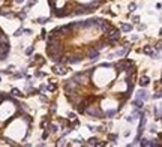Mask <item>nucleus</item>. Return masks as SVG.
Returning <instances> with one entry per match:
<instances>
[{"mask_svg": "<svg viewBox=\"0 0 162 147\" xmlns=\"http://www.w3.org/2000/svg\"><path fill=\"white\" fill-rule=\"evenodd\" d=\"M144 29H146V26H143V24L138 26V30H144Z\"/></svg>", "mask_w": 162, "mask_h": 147, "instance_id": "473e14b6", "label": "nucleus"}, {"mask_svg": "<svg viewBox=\"0 0 162 147\" xmlns=\"http://www.w3.org/2000/svg\"><path fill=\"white\" fill-rule=\"evenodd\" d=\"M143 104H144V102H143V101H140V99H135V101L132 102V105H134V108H135V110L143 108Z\"/></svg>", "mask_w": 162, "mask_h": 147, "instance_id": "4468645a", "label": "nucleus"}, {"mask_svg": "<svg viewBox=\"0 0 162 147\" xmlns=\"http://www.w3.org/2000/svg\"><path fill=\"white\" fill-rule=\"evenodd\" d=\"M56 113V105H51L50 107V114H54Z\"/></svg>", "mask_w": 162, "mask_h": 147, "instance_id": "bb28decb", "label": "nucleus"}, {"mask_svg": "<svg viewBox=\"0 0 162 147\" xmlns=\"http://www.w3.org/2000/svg\"><path fill=\"white\" fill-rule=\"evenodd\" d=\"M137 99H140V101L146 102L147 99H149V95H147V92H146V90H140V92L137 93Z\"/></svg>", "mask_w": 162, "mask_h": 147, "instance_id": "9d476101", "label": "nucleus"}, {"mask_svg": "<svg viewBox=\"0 0 162 147\" xmlns=\"http://www.w3.org/2000/svg\"><path fill=\"white\" fill-rule=\"evenodd\" d=\"M45 87H47V90H50V92H54L56 89H57V84L56 83H48V84H45Z\"/></svg>", "mask_w": 162, "mask_h": 147, "instance_id": "2eb2a0df", "label": "nucleus"}, {"mask_svg": "<svg viewBox=\"0 0 162 147\" xmlns=\"http://www.w3.org/2000/svg\"><path fill=\"white\" fill-rule=\"evenodd\" d=\"M53 71H54V74H59V75H65V74H68V68H66V65H62V63L56 65L54 68H53Z\"/></svg>", "mask_w": 162, "mask_h": 147, "instance_id": "39448f33", "label": "nucleus"}, {"mask_svg": "<svg viewBox=\"0 0 162 147\" xmlns=\"http://www.w3.org/2000/svg\"><path fill=\"white\" fill-rule=\"evenodd\" d=\"M48 3H50V6H51V9L56 8V2H54V0H48Z\"/></svg>", "mask_w": 162, "mask_h": 147, "instance_id": "c85d7f7f", "label": "nucleus"}, {"mask_svg": "<svg viewBox=\"0 0 162 147\" xmlns=\"http://www.w3.org/2000/svg\"><path fill=\"white\" fill-rule=\"evenodd\" d=\"M131 65V60H128V59H123V60H120V62H117V65H114L117 69H120V71H125L128 66Z\"/></svg>", "mask_w": 162, "mask_h": 147, "instance_id": "423d86ee", "label": "nucleus"}, {"mask_svg": "<svg viewBox=\"0 0 162 147\" xmlns=\"http://www.w3.org/2000/svg\"><path fill=\"white\" fill-rule=\"evenodd\" d=\"M120 29H122V32H131V30H132V24L122 23V24H120Z\"/></svg>", "mask_w": 162, "mask_h": 147, "instance_id": "ddd939ff", "label": "nucleus"}, {"mask_svg": "<svg viewBox=\"0 0 162 147\" xmlns=\"http://www.w3.org/2000/svg\"><path fill=\"white\" fill-rule=\"evenodd\" d=\"M33 50H35V47H29V48L26 50V54H27V56H30V54L33 53Z\"/></svg>", "mask_w": 162, "mask_h": 147, "instance_id": "393cba45", "label": "nucleus"}, {"mask_svg": "<svg viewBox=\"0 0 162 147\" xmlns=\"http://www.w3.org/2000/svg\"><path fill=\"white\" fill-rule=\"evenodd\" d=\"M41 101H42V102H48V98L44 96V95H41Z\"/></svg>", "mask_w": 162, "mask_h": 147, "instance_id": "7c9ffc66", "label": "nucleus"}, {"mask_svg": "<svg viewBox=\"0 0 162 147\" xmlns=\"http://www.w3.org/2000/svg\"><path fill=\"white\" fill-rule=\"evenodd\" d=\"M48 21H50V18H38V20H35V23H38V24H45Z\"/></svg>", "mask_w": 162, "mask_h": 147, "instance_id": "6ab92c4d", "label": "nucleus"}, {"mask_svg": "<svg viewBox=\"0 0 162 147\" xmlns=\"http://www.w3.org/2000/svg\"><path fill=\"white\" fill-rule=\"evenodd\" d=\"M140 144L141 146H144V147H153V146H159V143H155V141H152V140H147V138H140Z\"/></svg>", "mask_w": 162, "mask_h": 147, "instance_id": "6e6552de", "label": "nucleus"}, {"mask_svg": "<svg viewBox=\"0 0 162 147\" xmlns=\"http://www.w3.org/2000/svg\"><path fill=\"white\" fill-rule=\"evenodd\" d=\"M77 90H78V84L74 81L72 78L68 80V81H65V92L68 93V95H71V93H77Z\"/></svg>", "mask_w": 162, "mask_h": 147, "instance_id": "7ed1b4c3", "label": "nucleus"}, {"mask_svg": "<svg viewBox=\"0 0 162 147\" xmlns=\"http://www.w3.org/2000/svg\"><path fill=\"white\" fill-rule=\"evenodd\" d=\"M21 33H23V27H21V29H18V30H17L15 33H14V35H15V36H20Z\"/></svg>", "mask_w": 162, "mask_h": 147, "instance_id": "c756f323", "label": "nucleus"}, {"mask_svg": "<svg viewBox=\"0 0 162 147\" xmlns=\"http://www.w3.org/2000/svg\"><path fill=\"white\" fill-rule=\"evenodd\" d=\"M117 138H119V135H117V134H110L107 140H108V141H116Z\"/></svg>", "mask_w": 162, "mask_h": 147, "instance_id": "aec40b11", "label": "nucleus"}, {"mask_svg": "<svg viewBox=\"0 0 162 147\" xmlns=\"http://www.w3.org/2000/svg\"><path fill=\"white\" fill-rule=\"evenodd\" d=\"M138 20H140V18H138L137 15H135V17H132V21H134V23H138Z\"/></svg>", "mask_w": 162, "mask_h": 147, "instance_id": "2f4dec72", "label": "nucleus"}, {"mask_svg": "<svg viewBox=\"0 0 162 147\" xmlns=\"http://www.w3.org/2000/svg\"><path fill=\"white\" fill-rule=\"evenodd\" d=\"M26 15H27V11H26V9H24V11H21L20 14H17V17H20V18H23V20L26 18Z\"/></svg>", "mask_w": 162, "mask_h": 147, "instance_id": "4be33fe9", "label": "nucleus"}, {"mask_svg": "<svg viewBox=\"0 0 162 147\" xmlns=\"http://www.w3.org/2000/svg\"><path fill=\"white\" fill-rule=\"evenodd\" d=\"M48 128H50V131H51V132H57L59 129H60V128H59L57 125H51V123H50V126H48Z\"/></svg>", "mask_w": 162, "mask_h": 147, "instance_id": "412c9836", "label": "nucleus"}, {"mask_svg": "<svg viewBox=\"0 0 162 147\" xmlns=\"http://www.w3.org/2000/svg\"><path fill=\"white\" fill-rule=\"evenodd\" d=\"M44 75V72H41V71H35V77H42Z\"/></svg>", "mask_w": 162, "mask_h": 147, "instance_id": "cd10ccee", "label": "nucleus"}, {"mask_svg": "<svg viewBox=\"0 0 162 147\" xmlns=\"http://www.w3.org/2000/svg\"><path fill=\"white\" fill-rule=\"evenodd\" d=\"M87 57H89L90 60H96L98 57H99V51H98L96 48L92 47V48L89 50V53H87Z\"/></svg>", "mask_w": 162, "mask_h": 147, "instance_id": "0eeeda50", "label": "nucleus"}, {"mask_svg": "<svg viewBox=\"0 0 162 147\" xmlns=\"http://www.w3.org/2000/svg\"><path fill=\"white\" fill-rule=\"evenodd\" d=\"M153 114H155V120L159 122V120H161V108H159V107H155V108H153Z\"/></svg>", "mask_w": 162, "mask_h": 147, "instance_id": "f8f14e48", "label": "nucleus"}, {"mask_svg": "<svg viewBox=\"0 0 162 147\" xmlns=\"http://www.w3.org/2000/svg\"><path fill=\"white\" fill-rule=\"evenodd\" d=\"M50 123H51V122H50V117H44V120H42L41 126H42V128L45 129V128H48V126H50Z\"/></svg>", "mask_w": 162, "mask_h": 147, "instance_id": "dca6fc26", "label": "nucleus"}, {"mask_svg": "<svg viewBox=\"0 0 162 147\" xmlns=\"http://www.w3.org/2000/svg\"><path fill=\"white\" fill-rule=\"evenodd\" d=\"M48 135H50L48 131H44V134H42V140H47V138H48Z\"/></svg>", "mask_w": 162, "mask_h": 147, "instance_id": "a878e982", "label": "nucleus"}, {"mask_svg": "<svg viewBox=\"0 0 162 147\" xmlns=\"http://www.w3.org/2000/svg\"><path fill=\"white\" fill-rule=\"evenodd\" d=\"M21 95H23V93H21L20 89H15V87H14V89L11 90V96H21Z\"/></svg>", "mask_w": 162, "mask_h": 147, "instance_id": "f3484780", "label": "nucleus"}, {"mask_svg": "<svg viewBox=\"0 0 162 147\" xmlns=\"http://www.w3.org/2000/svg\"><path fill=\"white\" fill-rule=\"evenodd\" d=\"M14 2H15V3H23L24 0H14Z\"/></svg>", "mask_w": 162, "mask_h": 147, "instance_id": "72a5a7b5", "label": "nucleus"}, {"mask_svg": "<svg viewBox=\"0 0 162 147\" xmlns=\"http://www.w3.org/2000/svg\"><path fill=\"white\" fill-rule=\"evenodd\" d=\"M114 114H116V110H108V111H105V113H104V117H108V119H111Z\"/></svg>", "mask_w": 162, "mask_h": 147, "instance_id": "a211bd4d", "label": "nucleus"}, {"mask_svg": "<svg viewBox=\"0 0 162 147\" xmlns=\"http://www.w3.org/2000/svg\"><path fill=\"white\" fill-rule=\"evenodd\" d=\"M83 60L81 54H72V56H66V65H77Z\"/></svg>", "mask_w": 162, "mask_h": 147, "instance_id": "20e7f679", "label": "nucleus"}, {"mask_svg": "<svg viewBox=\"0 0 162 147\" xmlns=\"http://www.w3.org/2000/svg\"><path fill=\"white\" fill-rule=\"evenodd\" d=\"M137 9V5L135 3H129V12H134Z\"/></svg>", "mask_w": 162, "mask_h": 147, "instance_id": "5701e85b", "label": "nucleus"}, {"mask_svg": "<svg viewBox=\"0 0 162 147\" xmlns=\"http://www.w3.org/2000/svg\"><path fill=\"white\" fill-rule=\"evenodd\" d=\"M161 90H158V92H156V93H155V95H153V96H152V98L153 99H161Z\"/></svg>", "mask_w": 162, "mask_h": 147, "instance_id": "b1692460", "label": "nucleus"}, {"mask_svg": "<svg viewBox=\"0 0 162 147\" xmlns=\"http://www.w3.org/2000/svg\"><path fill=\"white\" fill-rule=\"evenodd\" d=\"M120 39V32L117 29L111 27L110 30H107V44H116Z\"/></svg>", "mask_w": 162, "mask_h": 147, "instance_id": "f03ea898", "label": "nucleus"}, {"mask_svg": "<svg viewBox=\"0 0 162 147\" xmlns=\"http://www.w3.org/2000/svg\"><path fill=\"white\" fill-rule=\"evenodd\" d=\"M140 86H141V87H146V86H149V84H150V80H149V77H146V75H144V77H141V78H140Z\"/></svg>", "mask_w": 162, "mask_h": 147, "instance_id": "9b49d317", "label": "nucleus"}, {"mask_svg": "<svg viewBox=\"0 0 162 147\" xmlns=\"http://www.w3.org/2000/svg\"><path fill=\"white\" fill-rule=\"evenodd\" d=\"M131 50V47L129 45H126V47H123V48H120V50H117L116 53H114V56H117V57H123L128 51Z\"/></svg>", "mask_w": 162, "mask_h": 147, "instance_id": "1a4fd4ad", "label": "nucleus"}, {"mask_svg": "<svg viewBox=\"0 0 162 147\" xmlns=\"http://www.w3.org/2000/svg\"><path fill=\"white\" fill-rule=\"evenodd\" d=\"M84 114H89L90 117H96V119H102V117H104V111L99 108V105H96V104H90V105L86 108Z\"/></svg>", "mask_w": 162, "mask_h": 147, "instance_id": "f257e3e1", "label": "nucleus"}]
</instances>
